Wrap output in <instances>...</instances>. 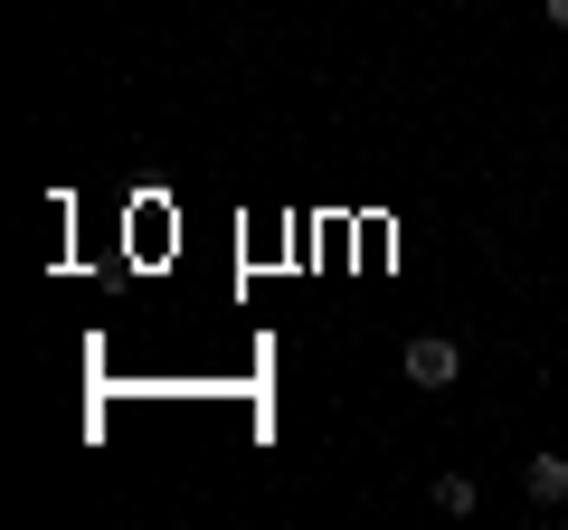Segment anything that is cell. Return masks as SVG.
<instances>
[{
	"label": "cell",
	"mask_w": 568,
	"mask_h": 530,
	"mask_svg": "<svg viewBox=\"0 0 568 530\" xmlns=\"http://www.w3.org/2000/svg\"><path fill=\"white\" fill-rule=\"evenodd\" d=\"M398 369H407L417 388H455V379H465V342H446V332H417Z\"/></svg>",
	"instance_id": "cell-1"
},
{
	"label": "cell",
	"mask_w": 568,
	"mask_h": 530,
	"mask_svg": "<svg viewBox=\"0 0 568 530\" xmlns=\"http://www.w3.org/2000/svg\"><path fill=\"white\" fill-rule=\"evenodd\" d=\"M521 492H530L540 511H559V502H568V455H530V465H521Z\"/></svg>",
	"instance_id": "cell-2"
},
{
	"label": "cell",
	"mask_w": 568,
	"mask_h": 530,
	"mask_svg": "<svg viewBox=\"0 0 568 530\" xmlns=\"http://www.w3.org/2000/svg\"><path fill=\"white\" fill-rule=\"evenodd\" d=\"M474 502H484V492H474V473H436V511H446V521H465Z\"/></svg>",
	"instance_id": "cell-3"
},
{
	"label": "cell",
	"mask_w": 568,
	"mask_h": 530,
	"mask_svg": "<svg viewBox=\"0 0 568 530\" xmlns=\"http://www.w3.org/2000/svg\"><path fill=\"white\" fill-rule=\"evenodd\" d=\"M540 20H549V29H559V39H568V0H540Z\"/></svg>",
	"instance_id": "cell-4"
}]
</instances>
